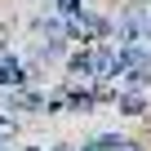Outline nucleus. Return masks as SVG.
<instances>
[{
    "label": "nucleus",
    "mask_w": 151,
    "mask_h": 151,
    "mask_svg": "<svg viewBox=\"0 0 151 151\" xmlns=\"http://www.w3.org/2000/svg\"><path fill=\"white\" fill-rule=\"evenodd\" d=\"M22 89H31V80H27V62L9 49V53H0V93H22Z\"/></svg>",
    "instance_id": "obj_1"
},
{
    "label": "nucleus",
    "mask_w": 151,
    "mask_h": 151,
    "mask_svg": "<svg viewBox=\"0 0 151 151\" xmlns=\"http://www.w3.org/2000/svg\"><path fill=\"white\" fill-rule=\"evenodd\" d=\"M147 89H151V67H133V71H124L120 85H116V93H138V98H147Z\"/></svg>",
    "instance_id": "obj_2"
},
{
    "label": "nucleus",
    "mask_w": 151,
    "mask_h": 151,
    "mask_svg": "<svg viewBox=\"0 0 151 151\" xmlns=\"http://www.w3.org/2000/svg\"><path fill=\"white\" fill-rule=\"evenodd\" d=\"M116 111H120V116H138V120H147V116H151V102L138 98V93H116Z\"/></svg>",
    "instance_id": "obj_3"
},
{
    "label": "nucleus",
    "mask_w": 151,
    "mask_h": 151,
    "mask_svg": "<svg viewBox=\"0 0 151 151\" xmlns=\"http://www.w3.org/2000/svg\"><path fill=\"white\" fill-rule=\"evenodd\" d=\"M49 151H76V147H71V142H53Z\"/></svg>",
    "instance_id": "obj_4"
}]
</instances>
